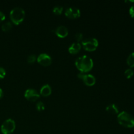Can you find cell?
I'll return each instance as SVG.
<instances>
[{
  "mask_svg": "<svg viewBox=\"0 0 134 134\" xmlns=\"http://www.w3.org/2000/svg\"><path fill=\"white\" fill-rule=\"evenodd\" d=\"M75 65L81 73H86L91 70L94 66V62L86 55L80 56L75 60Z\"/></svg>",
  "mask_w": 134,
  "mask_h": 134,
  "instance_id": "6da1fadb",
  "label": "cell"
},
{
  "mask_svg": "<svg viewBox=\"0 0 134 134\" xmlns=\"http://www.w3.org/2000/svg\"><path fill=\"white\" fill-rule=\"evenodd\" d=\"M117 120L119 124L122 126L128 128L134 127V118L126 111H122L118 115Z\"/></svg>",
  "mask_w": 134,
  "mask_h": 134,
  "instance_id": "7a4b0ae2",
  "label": "cell"
},
{
  "mask_svg": "<svg viewBox=\"0 0 134 134\" xmlns=\"http://www.w3.org/2000/svg\"><path fill=\"white\" fill-rule=\"evenodd\" d=\"M10 18L12 22L16 25L22 23L25 18V11L20 7H14L10 10Z\"/></svg>",
  "mask_w": 134,
  "mask_h": 134,
  "instance_id": "3957f363",
  "label": "cell"
},
{
  "mask_svg": "<svg viewBox=\"0 0 134 134\" xmlns=\"http://www.w3.org/2000/svg\"><path fill=\"white\" fill-rule=\"evenodd\" d=\"M82 47L84 49L87 51H94L99 45L98 39L96 38H88L82 41Z\"/></svg>",
  "mask_w": 134,
  "mask_h": 134,
  "instance_id": "277c9868",
  "label": "cell"
},
{
  "mask_svg": "<svg viewBox=\"0 0 134 134\" xmlns=\"http://www.w3.org/2000/svg\"><path fill=\"white\" fill-rule=\"evenodd\" d=\"M16 124L13 119H7L1 126V131L3 134H10L14 131Z\"/></svg>",
  "mask_w": 134,
  "mask_h": 134,
  "instance_id": "5b68a950",
  "label": "cell"
},
{
  "mask_svg": "<svg viewBox=\"0 0 134 134\" xmlns=\"http://www.w3.org/2000/svg\"><path fill=\"white\" fill-rule=\"evenodd\" d=\"M77 77L82 79L86 85L88 86H92L95 85L96 78L94 76L91 74H86L85 73H79L77 75Z\"/></svg>",
  "mask_w": 134,
  "mask_h": 134,
  "instance_id": "8992f818",
  "label": "cell"
},
{
  "mask_svg": "<svg viewBox=\"0 0 134 134\" xmlns=\"http://www.w3.org/2000/svg\"><path fill=\"white\" fill-rule=\"evenodd\" d=\"M24 97L30 102H35L40 97V94L33 88H28L24 93Z\"/></svg>",
  "mask_w": 134,
  "mask_h": 134,
  "instance_id": "52a82bcc",
  "label": "cell"
},
{
  "mask_svg": "<svg viewBox=\"0 0 134 134\" xmlns=\"http://www.w3.org/2000/svg\"><path fill=\"white\" fill-rule=\"evenodd\" d=\"M65 14L68 18L74 19L81 16V10L77 7H69L65 10Z\"/></svg>",
  "mask_w": 134,
  "mask_h": 134,
  "instance_id": "ba28073f",
  "label": "cell"
},
{
  "mask_svg": "<svg viewBox=\"0 0 134 134\" xmlns=\"http://www.w3.org/2000/svg\"><path fill=\"white\" fill-rule=\"evenodd\" d=\"M38 63L43 66H48L52 64V58L49 55L47 54H41L37 58Z\"/></svg>",
  "mask_w": 134,
  "mask_h": 134,
  "instance_id": "9c48e42d",
  "label": "cell"
},
{
  "mask_svg": "<svg viewBox=\"0 0 134 134\" xmlns=\"http://www.w3.org/2000/svg\"><path fill=\"white\" fill-rule=\"evenodd\" d=\"M55 34L58 37L64 38L68 35V29L64 26H60L55 30Z\"/></svg>",
  "mask_w": 134,
  "mask_h": 134,
  "instance_id": "30bf717a",
  "label": "cell"
},
{
  "mask_svg": "<svg viewBox=\"0 0 134 134\" xmlns=\"http://www.w3.org/2000/svg\"><path fill=\"white\" fill-rule=\"evenodd\" d=\"M81 49V44L79 43H73V44H71L70 47L68 48V51L70 54H77Z\"/></svg>",
  "mask_w": 134,
  "mask_h": 134,
  "instance_id": "8fae6325",
  "label": "cell"
},
{
  "mask_svg": "<svg viewBox=\"0 0 134 134\" xmlns=\"http://www.w3.org/2000/svg\"><path fill=\"white\" fill-rule=\"evenodd\" d=\"M52 93V88L49 85H44L40 90V94L43 96H48Z\"/></svg>",
  "mask_w": 134,
  "mask_h": 134,
  "instance_id": "7c38bea8",
  "label": "cell"
},
{
  "mask_svg": "<svg viewBox=\"0 0 134 134\" xmlns=\"http://www.w3.org/2000/svg\"><path fill=\"white\" fill-rule=\"evenodd\" d=\"M106 111L111 114L119 113V109H118L117 106L115 104H114V103H112V104H110L109 105H107V107H106Z\"/></svg>",
  "mask_w": 134,
  "mask_h": 134,
  "instance_id": "4fadbf2b",
  "label": "cell"
},
{
  "mask_svg": "<svg viewBox=\"0 0 134 134\" xmlns=\"http://www.w3.org/2000/svg\"><path fill=\"white\" fill-rule=\"evenodd\" d=\"M127 64L130 68L134 67V52L131 53L127 58Z\"/></svg>",
  "mask_w": 134,
  "mask_h": 134,
  "instance_id": "5bb4252c",
  "label": "cell"
},
{
  "mask_svg": "<svg viewBox=\"0 0 134 134\" xmlns=\"http://www.w3.org/2000/svg\"><path fill=\"white\" fill-rule=\"evenodd\" d=\"M12 27H13V25H12L11 22H7L2 25V26H1V30L3 31H8L12 28Z\"/></svg>",
  "mask_w": 134,
  "mask_h": 134,
  "instance_id": "9a60e30c",
  "label": "cell"
},
{
  "mask_svg": "<svg viewBox=\"0 0 134 134\" xmlns=\"http://www.w3.org/2000/svg\"><path fill=\"white\" fill-rule=\"evenodd\" d=\"M53 13L55 14H57V15H60L62 14L63 11V7L60 5H56L53 8Z\"/></svg>",
  "mask_w": 134,
  "mask_h": 134,
  "instance_id": "2e32d148",
  "label": "cell"
},
{
  "mask_svg": "<svg viewBox=\"0 0 134 134\" xmlns=\"http://www.w3.org/2000/svg\"><path fill=\"white\" fill-rule=\"evenodd\" d=\"M124 75H125L127 79H130L133 75V71L132 69H130V68L126 69L125 72H124Z\"/></svg>",
  "mask_w": 134,
  "mask_h": 134,
  "instance_id": "e0dca14e",
  "label": "cell"
},
{
  "mask_svg": "<svg viewBox=\"0 0 134 134\" xmlns=\"http://www.w3.org/2000/svg\"><path fill=\"white\" fill-rule=\"evenodd\" d=\"M44 104L42 102H39L36 105V109L39 111H42L43 110H44Z\"/></svg>",
  "mask_w": 134,
  "mask_h": 134,
  "instance_id": "ac0fdd59",
  "label": "cell"
},
{
  "mask_svg": "<svg viewBox=\"0 0 134 134\" xmlns=\"http://www.w3.org/2000/svg\"><path fill=\"white\" fill-rule=\"evenodd\" d=\"M36 60V56L34 54H31L30 56H27V62L30 64H33L34 63Z\"/></svg>",
  "mask_w": 134,
  "mask_h": 134,
  "instance_id": "d6986e66",
  "label": "cell"
},
{
  "mask_svg": "<svg viewBox=\"0 0 134 134\" xmlns=\"http://www.w3.org/2000/svg\"><path fill=\"white\" fill-rule=\"evenodd\" d=\"M5 75H6V71L2 67H0V79L5 78Z\"/></svg>",
  "mask_w": 134,
  "mask_h": 134,
  "instance_id": "ffe728a7",
  "label": "cell"
},
{
  "mask_svg": "<svg viewBox=\"0 0 134 134\" xmlns=\"http://www.w3.org/2000/svg\"><path fill=\"white\" fill-rule=\"evenodd\" d=\"M82 38H83V35L82 34H81V33H78V34H75V39L77 41V43L82 41Z\"/></svg>",
  "mask_w": 134,
  "mask_h": 134,
  "instance_id": "44dd1931",
  "label": "cell"
},
{
  "mask_svg": "<svg viewBox=\"0 0 134 134\" xmlns=\"http://www.w3.org/2000/svg\"><path fill=\"white\" fill-rule=\"evenodd\" d=\"M129 13H130V14L131 16L134 18V4L133 5H132V6H131V7L130 8Z\"/></svg>",
  "mask_w": 134,
  "mask_h": 134,
  "instance_id": "7402d4cb",
  "label": "cell"
},
{
  "mask_svg": "<svg viewBox=\"0 0 134 134\" xmlns=\"http://www.w3.org/2000/svg\"><path fill=\"white\" fill-rule=\"evenodd\" d=\"M5 19V15L4 13H3L2 12L0 11V22H1L2 21H3Z\"/></svg>",
  "mask_w": 134,
  "mask_h": 134,
  "instance_id": "603a6c76",
  "label": "cell"
},
{
  "mask_svg": "<svg viewBox=\"0 0 134 134\" xmlns=\"http://www.w3.org/2000/svg\"><path fill=\"white\" fill-rule=\"evenodd\" d=\"M2 96H3V90L2 89L0 88V98H1Z\"/></svg>",
  "mask_w": 134,
  "mask_h": 134,
  "instance_id": "cb8c5ba5",
  "label": "cell"
}]
</instances>
